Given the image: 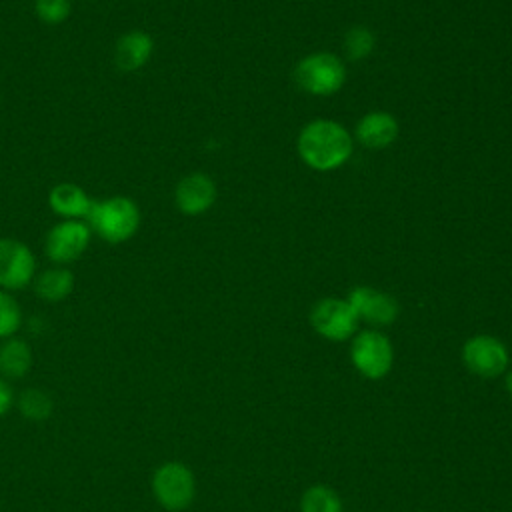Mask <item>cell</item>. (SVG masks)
I'll use <instances>...</instances> for the list:
<instances>
[{
    "mask_svg": "<svg viewBox=\"0 0 512 512\" xmlns=\"http://www.w3.org/2000/svg\"><path fill=\"white\" fill-rule=\"evenodd\" d=\"M216 200V186L208 174L192 172L186 174L174 190V202L186 216H198L206 212Z\"/></svg>",
    "mask_w": 512,
    "mask_h": 512,
    "instance_id": "obj_11",
    "label": "cell"
},
{
    "mask_svg": "<svg viewBox=\"0 0 512 512\" xmlns=\"http://www.w3.org/2000/svg\"><path fill=\"white\" fill-rule=\"evenodd\" d=\"M398 136V122L388 112H370L356 126V138L366 148H386Z\"/></svg>",
    "mask_w": 512,
    "mask_h": 512,
    "instance_id": "obj_14",
    "label": "cell"
},
{
    "mask_svg": "<svg viewBox=\"0 0 512 512\" xmlns=\"http://www.w3.org/2000/svg\"><path fill=\"white\" fill-rule=\"evenodd\" d=\"M92 198L72 182L56 184L48 194V206L62 220H82L92 208Z\"/></svg>",
    "mask_w": 512,
    "mask_h": 512,
    "instance_id": "obj_13",
    "label": "cell"
},
{
    "mask_svg": "<svg viewBox=\"0 0 512 512\" xmlns=\"http://www.w3.org/2000/svg\"><path fill=\"white\" fill-rule=\"evenodd\" d=\"M294 78L304 92L328 96L342 88L346 72L338 56L328 52H316L298 62V66L294 68Z\"/></svg>",
    "mask_w": 512,
    "mask_h": 512,
    "instance_id": "obj_4",
    "label": "cell"
},
{
    "mask_svg": "<svg viewBox=\"0 0 512 512\" xmlns=\"http://www.w3.org/2000/svg\"><path fill=\"white\" fill-rule=\"evenodd\" d=\"M92 238V230L84 220H62L50 228L44 242L46 256L56 264L64 266L78 260Z\"/></svg>",
    "mask_w": 512,
    "mask_h": 512,
    "instance_id": "obj_6",
    "label": "cell"
},
{
    "mask_svg": "<svg viewBox=\"0 0 512 512\" xmlns=\"http://www.w3.org/2000/svg\"><path fill=\"white\" fill-rule=\"evenodd\" d=\"M152 494L168 512L188 508L196 494L192 470L182 462H164L152 474Z\"/></svg>",
    "mask_w": 512,
    "mask_h": 512,
    "instance_id": "obj_3",
    "label": "cell"
},
{
    "mask_svg": "<svg viewBox=\"0 0 512 512\" xmlns=\"http://www.w3.org/2000/svg\"><path fill=\"white\" fill-rule=\"evenodd\" d=\"M32 250L16 238H0V290H20L34 280Z\"/></svg>",
    "mask_w": 512,
    "mask_h": 512,
    "instance_id": "obj_9",
    "label": "cell"
},
{
    "mask_svg": "<svg viewBox=\"0 0 512 512\" xmlns=\"http://www.w3.org/2000/svg\"><path fill=\"white\" fill-rule=\"evenodd\" d=\"M90 230L110 244L130 240L140 228V208L128 196L94 200L86 216Z\"/></svg>",
    "mask_w": 512,
    "mask_h": 512,
    "instance_id": "obj_2",
    "label": "cell"
},
{
    "mask_svg": "<svg viewBox=\"0 0 512 512\" xmlns=\"http://www.w3.org/2000/svg\"><path fill=\"white\" fill-rule=\"evenodd\" d=\"M462 360L466 368L482 378H496L508 370V350L494 336L478 334L464 342Z\"/></svg>",
    "mask_w": 512,
    "mask_h": 512,
    "instance_id": "obj_8",
    "label": "cell"
},
{
    "mask_svg": "<svg viewBox=\"0 0 512 512\" xmlns=\"http://www.w3.org/2000/svg\"><path fill=\"white\" fill-rule=\"evenodd\" d=\"M302 512H342L340 496L328 486H312L302 494L300 500Z\"/></svg>",
    "mask_w": 512,
    "mask_h": 512,
    "instance_id": "obj_18",
    "label": "cell"
},
{
    "mask_svg": "<svg viewBox=\"0 0 512 512\" xmlns=\"http://www.w3.org/2000/svg\"><path fill=\"white\" fill-rule=\"evenodd\" d=\"M52 398L40 388H26L18 396V410L26 420H46L52 414Z\"/></svg>",
    "mask_w": 512,
    "mask_h": 512,
    "instance_id": "obj_17",
    "label": "cell"
},
{
    "mask_svg": "<svg viewBox=\"0 0 512 512\" xmlns=\"http://www.w3.org/2000/svg\"><path fill=\"white\" fill-rule=\"evenodd\" d=\"M374 48V36L368 28L364 26H354L346 32L344 38V50L348 54V58L358 60V58H366Z\"/></svg>",
    "mask_w": 512,
    "mask_h": 512,
    "instance_id": "obj_20",
    "label": "cell"
},
{
    "mask_svg": "<svg viewBox=\"0 0 512 512\" xmlns=\"http://www.w3.org/2000/svg\"><path fill=\"white\" fill-rule=\"evenodd\" d=\"M312 328L334 342L350 338L358 328V316L348 300L342 298H322L314 304L310 312Z\"/></svg>",
    "mask_w": 512,
    "mask_h": 512,
    "instance_id": "obj_7",
    "label": "cell"
},
{
    "mask_svg": "<svg viewBox=\"0 0 512 512\" xmlns=\"http://www.w3.org/2000/svg\"><path fill=\"white\" fill-rule=\"evenodd\" d=\"M74 290V274L66 266H52L34 278V292L46 302L66 300Z\"/></svg>",
    "mask_w": 512,
    "mask_h": 512,
    "instance_id": "obj_15",
    "label": "cell"
},
{
    "mask_svg": "<svg viewBox=\"0 0 512 512\" xmlns=\"http://www.w3.org/2000/svg\"><path fill=\"white\" fill-rule=\"evenodd\" d=\"M504 384H506L508 394L512 396V370H508V372H506V376H504Z\"/></svg>",
    "mask_w": 512,
    "mask_h": 512,
    "instance_id": "obj_23",
    "label": "cell"
},
{
    "mask_svg": "<svg viewBox=\"0 0 512 512\" xmlns=\"http://www.w3.org/2000/svg\"><path fill=\"white\" fill-rule=\"evenodd\" d=\"M298 154L314 170H334L352 154V138L334 120H312L298 136Z\"/></svg>",
    "mask_w": 512,
    "mask_h": 512,
    "instance_id": "obj_1",
    "label": "cell"
},
{
    "mask_svg": "<svg viewBox=\"0 0 512 512\" xmlns=\"http://www.w3.org/2000/svg\"><path fill=\"white\" fill-rule=\"evenodd\" d=\"M32 368V350L20 338H6L0 344V374L4 378H24Z\"/></svg>",
    "mask_w": 512,
    "mask_h": 512,
    "instance_id": "obj_16",
    "label": "cell"
},
{
    "mask_svg": "<svg viewBox=\"0 0 512 512\" xmlns=\"http://www.w3.org/2000/svg\"><path fill=\"white\" fill-rule=\"evenodd\" d=\"M350 358L354 368L362 376L370 380H378L390 372L394 362V350L390 340L382 332L364 330L356 334L350 348Z\"/></svg>",
    "mask_w": 512,
    "mask_h": 512,
    "instance_id": "obj_5",
    "label": "cell"
},
{
    "mask_svg": "<svg viewBox=\"0 0 512 512\" xmlns=\"http://www.w3.org/2000/svg\"><path fill=\"white\" fill-rule=\"evenodd\" d=\"M34 12L44 24H60L70 14V0H34Z\"/></svg>",
    "mask_w": 512,
    "mask_h": 512,
    "instance_id": "obj_21",
    "label": "cell"
},
{
    "mask_svg": "<svg viewBox=\"0 0 512 512\" xmlns=\"http://www.w3.org/2000/svg\"><path fill=\"white\" fill-rule=\"evenodd\" d=\"M20 324H22L20 304L10 292L0 290V340L12 338L20 328Z\"/></svg>",
    "mask_w": 512,
    "mask_h": 512,
    "instance_id": "obj_19",
    "label": "cell"
},
{
    "mask_svg": "<svg viewBox=\"0 0 512 512\" xmlns=\"http://www.w3.org/2000/svg\"><path fill=\"white\" fill-rule=\"evenodd\" d=\"M348 302L354 308L358 320H364L374 326L392 324L398 316V302L376 288L358 286L348 294Z\"/></svg>",
    "mask_w": 512,
    "mask_h": 512,
    "instance_id": "obj_10",
    "label": "cell"
},
{
    "mask_svg": "<svg viewBox=\"0 0 512 512\" xmlns=\"http://www.w3.org/2000/svg\"><path fill=\"white\" fill-rule=\"evenodd\" d=\"M12 404H14V392H12L10 384L4 378H0V418L4 414H8Z\"/></svg>",
    "mask_w": 512,
    "mask_h": 512,
    "instance_id": "obj_22",
    "label": "cell"
},
{
    "mask_svg": "<svg viewBox=\"0 0 512 512\" xmlns=\"http://www.w3.org/2000/svg\"><path fill=\"white\" fill-rule=\"evenodd\" d=\"M154 40L144 30L124 32L114 46V64L120 72H138L152 56Z\"/></svg>",
    "mask_w": 512,
    "mask_h": 512,
    "instance_id": "obj_12",
    "label": "cell"
}]
</instances>
